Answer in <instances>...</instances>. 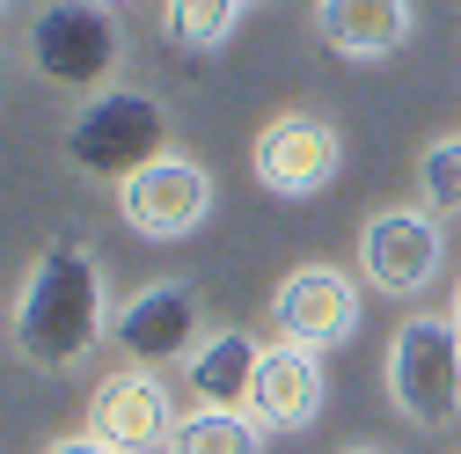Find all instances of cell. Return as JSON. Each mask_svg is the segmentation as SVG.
Returning a JSON list of instances; mask_svg holds the SVG:
<instances>
[{
  "instance_id": "6da1fadb",
  "label": "cell",
  "mask_w": 461,
  "mask_h": 454,
  "mask_svg": "<svg viewBox=\"0 0 461 454\" xmlns=\"http://www.w3.org/2000/svg\"><path fill=\"white\" fill-rule=\"evenodd\" d=\"M110 301H103V264L88 242H44V257L23 278L15 301V352L37 374H67L81 367L103 337H110Z\"/></svg>"
},
{
  "instance_id": "7a4b0ae2",
  "label": "cell",
  "mask_w": 461,
  "mask_h": 454,
  "mask_svg": "<svg viewBox=\"0 0 461 454\" xmlns=\"http://www.w3.org/2000/svg\"><path fill=\"white\" fill-rule=\"evenodd\" d=\"M168 154V110L147 95V88H103L74 110L67 125V161L81 177H103V184H125L140 177L147 161Z\"/></svg>"
},
{
  "instance_id": "3957f363",
  "label": "cell",
  "mask_w": 461,
  "mask_h": 454,
  "mask_svg": "<svg viewBox=\"0 0 461 454\" xmlns=\"http://www.w3.org/2000/svg\"><path fill=\"white\" fill-rule=\"evenodd\" d=\"M388 395L395 411L439 432L461 418V322L454 315H411L388 345Z\"/></svg>"
},
{
  "instance_id": "277c9868",
  "label": "cell",
  "mask_w": 461,
  "mask_h": 454,
  "mask_svg": "<svg viewBox=\"0 0 461 454\" xmlns=\"http://www.w3.org/2000/svg\"><path fill=\"white\" fill-rule=\"evenodd\" d=\"M30 67L59 88H95L118 67V23L103 0H44L30 15Z\"/></svg>"
},
{
  "instance_id": "5b68a950",
  "label": "cell",
  "mask_w": 461,
  "mask_h": 454,
  "mask_svg": "<svg viewBox=\"0 0 461 454\" xmlns=\"http://www.w3.org/2000/svg\"><path fill=\"white\" fill-rule=\"evenodd\" d=\"M337 161H344V140H337L330 118H315V110H278L249 147V177L271 198H315L337 177Z\"/></svg>"
},
{
  "instance_id": "8992f818",
  "label": "cell",
  "mask_w": 461,
  "mask_h": 454,
  "mask_svg": "<svg viewBox=\"0 0 461 454\" xmlns=\"http://www.w3.org/2000/svg\"><path fill=\"white\" fill-rule=\"evenodd\" d=\"M118 213H125L132 235H147V242H184L191 227L212 213V177L191 154H161V161L140 168V177L118 184Z\"/></svg>"
},
{
  "instance_id": "52a82bcc",
  "label": "cell",
  "mask_w": 461,
  "mask_h": 454,
  "mask_svg": "<svg viewBox=\"0 0 461 454\" xmlns=\"http://www.w3.org/2000/svg\"><path fill=\"white\" fill-rule=\"evenodd\" d=\"M359 264H366V286L374 294H395V301L425 294L439 278V220L418 213V205L374 213L366 235H359Z\"/></svg>"
},
{
  "instance_id": "ba28073f",
  "label": "cell",
  "mask_w": 461,
  "mask_h": 454,
  "mask_svg": "<svg viewBox=\"0 0 461 454\" xmlns=\"http://www.w3.org/2000/svg\"><path fill=\"white\" fill-rule=\"evenodd\" d=\"M271 322H278L285 345L330 352V345H344V337L359 330V294H352V278H344V271H330V264H301V271L278 278Z\"/></svg>"
},
{
  "instance_id": "9c48e42d",
  "label": "cell",
  "mask_w": 461,
  "mask_h": 454,
  "mask_svg": "<svg viewBox=\"0 0 461 454\" xmlns=\"http://www.w3.org/2000/svg\"><path fill=\"white\" fill-rule=\"evenodd\" d=\"M110 337H118V352L140 359V367H168V359L198 352V286H184V278H154V286H140L118 308Z\"/></svg>"
},
{
  "instance_id": "30bf717a",
  "label": "cell",
  "mask_w": 461,
  "mask_h": 454,
  "mask_svg": "<svg viewBox=\"0 0 461 454\" xmlns=\"http://www.w3.org/2000/svg\"><path fill=\"white\" fill-rule=\"evenodd\" d=\"M176 418H168V395L154 374H110L88 395V440H103L110 454H154L168 447Z\"/></svg>"
},
{
  "instance_id": "8fae6325",
  "label": "cell",
  "mask_w": 461,
  "mask_h": 454,
  "mask_svg": "<svg viewBox=\"0 0 461 454\" xmlns=\"http://www.w3.org/2000/svg\"><path fill=\"white\" fill-rule=\"evenodd\" d=\"M322 352L308 345H271L264 367H257V388H249V418L271 425V432H294V425H315L322 411Z\"/></svg>"
},
{
  "instance_id": "7c38bea8",
  "label": "cell",
  "mask_w": 461,
  "mask_h": 454,
  "mask_svg": "<svg viewBox=\"0 0 461 454\" xmlns=\"http://www.w3.org/2000/svg\"><path fill=\"white\" fill-rule=\"evenodd\" d=\"M315 37L337 59H388L411 37V0H315Z\"/></svg>"
},
{
  "instance_id": "4fadbf2b",
  "label": "cell",
  "mask_w": 461,
  "mask_h": 454,
  "mask_svg": "<svg viewBox=\"0 0 461 454\" xmlns=\"http://www.w3.org/2000/svg\"><path fill=\"white\" fill-rule=\"evenodd\" d=\"M257 367H264V345L249 330H220L191 352V388L205 411H249V388H257Z\"/></svg>"
},
{
  "instance_id": "5bb4252c",
  "label": "cell",
  "mask_w": 461,
  "mask_h": 454,
  "mask_svg": "<svg viewBox=\"0 0 461 454\" xmlns=\"http://www.w3.org/2000/svg\"><path fill=\"white\" fill-rule=\"evenodd\" d=\"M168 454H264V425L249 411H184V425L168 432Z\"/></svg>"
},
{
  "instance_id": "9a60e30c",
  "label": "cell",
  "mask_w": 461,
  "mask_h": 454,
  "mask_svg": "<svg viewBox=\"0 0 461 454\" xmlns=\"http://www.w3.org/2000/svg\"><path fill=\"white\" fill-rule=\"evenodd\" d=\"M242 23V0H161V37L176 51H220Z\"/></svg>"
},
{
  "instance_id": "2e32d148",
  "label": "cell",
  "mask_w": 461,
  "mask_h": 454,
  "mask_svg": "<svg viewBox=\"0 0 461 454\" xmlns=\"http://www.w3.org/2000/svg\"><path fill=\"white\" fill-rule=\"evenodd\" d=\"M418 191H425L432 213H461V132H447V140L425 147V161H418Z\"/></svg>"
},
{
  "instance_id": "e0dca14e",
  "label": "cell",
  "mask_w": 461,
  "mask_h": 454,
  "mask_svg": "<svg viewBox=\"0 0 461 454\" xmlns=\"http://www.w3.org/2000/svg\"><path fill=\"white\" fill-rule=\"evenodd\" d=\"M44 454H110V447H103V440H88V432H81V440H51V447H44Z\"/></svg>"
},
{
  "instance_id": "ac0fdd59",
  "label": "cell",
  "mask_w": 461,
  "mask_h": 454,
  "mask_svg": "<svg viewBox=\"0 0 461 454\" xmlns=\"http://www.w3.org/2000/svg\"><path fill=\"white\" fill-rule=\"evenodd\" d=\"M454 322H461V286H454Z\"/></svg>"
},
{
  "instance_id": "d6986e66",
  "label": "cell",
  "mask_w": 461,
  "mask_h": 454,
  "mask_svg": "<svg viewBox=\"0 0 461 454\" xmlns=\"http://www.w3.org/2000/svg\"><path fill=\"white\" fill-rule=\"evenodd\" d=\"M344 454H374V447H344Z\"/></svg>"
},
{
  "instance_id": "ffe728a7",
  "label": "cell",
  "mask_w": 461,
  "mask_h": 454,
  "mask_svg": "<svg viewBox=\"0 0 461 454\" xmlns=\"http://www.w3.org/2000/svg\"><path fill=\"white\" fill-rule=\"evenodd\" d=\"M103 8H110V0H103Z\"/></svg>"
}]
</instances>
